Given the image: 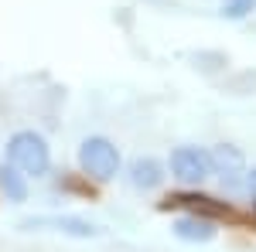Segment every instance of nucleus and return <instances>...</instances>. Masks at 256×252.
Masks as SVG:
<instances>
[{
	"label": "nucleus",
	"instance_id": "obj_10",
	"mask_svg": "<svg viewBox=\"0 0 256 252\" xmlns=\"http://www.w3.org/2000/svg\"><path fill=\"white\" fill-rule=\"evenodd\" d=\"M250 10H256V0H226V7H222V14H226L229 20L246 17Z\"/></svg>",
	"mask_w": 256,
	"mask_h": 252
},
{
	"label": "nucleus",
	"instance_id": "obj_4",
	"mask_svg": "<svg viewBox=\"0 0 256 252\" xmlns=\"http://www.w3.org/2000/svg\"><path fill=\"white\" fill-rule=\"evenodd\" d=\"M171 171H174L178 181L184 184H198L212 174V164H208V154L198 150V147H178L171 154Z\"/></svg>",
	"mask_w": 256,
	"mask_h": 252
},
{
	"label": "nucleus",
	"instance_id": "obj_2",
	"mask_svg": "<svg viewBox=\"0 0 256 252\" xmlns=\"http://www.w3.org/2000/svg\"><path fill=\"white\" fill-rule=\"evenodd\" d=\"M79 164L92 181H110V177H116V171H120V154H116V147H113L110 140L89 136L79 147Z\"/></svg>",
	"mask_w": 256,
	"mask_h": 252
},
{
	"label": "nucleus",
	"instance_id": "obj_1",
	"mask_svg": "<svg viewBox=\"0 0 256 252\" xmlns=\"http://www.w3.org/2000/svg\"><path fill=\"white\" fill-rule=\"evenodd\" d=\"M7 157H10V164H14L18 171H24V174H31V177H41L44 171H48V164H52L48 143H44L38 133H31V130L10 136Z\"/></svg>",
	"mask_w": 256,
	"mask_h": 252
},
{
	"label": "nucleus",
	"instance_id": "obj_6",
	"mask_svg": "<svg viewBox=\"0 0 256 252\" xmlns=\"http://www.w3.org/2000/svg\"><path fill=\"white\" fill-rule=\"evenodd\" d=\"M208 164H212V171H218L222 174V181H236V174H242L246 171V160H242V154H239L236 147H216L212 154H208Z\"/></svg>",
	"mask_w": 256,
	"mask_h": 252
},
{
	"label": "nucleus",
	"instance_id": "obj_3",
	"mask_svg": "<svg viewBox=\"0 0 256 252\" xmlns=\"http://www.w3.org/2000/svg\"><path fill=\"white\" fill-rule=\"evenodd\" d=\"M20 229H28V232H34V229H41V232H62V235H76V239L99 235L96 225H89L82 218H72V215H34V218H24Z\"/></svg>",
	"mask_w": 256,
	"mask_h": 252
},
{
	"label": "nucleus",
	"instance_id": "obj_9",
	"mask_svg": "<svg viewBox=\"0 0 256 252\" xmlns=\"http://www.w3.org/2000/svg\"><path fill=\"white\" fill-rule=\"evenodd\" d=\"M0 184H4V191H7L10 201H24L28 198V188H24V181H20V174L14 167H4L0 171Z\"/></svg>",
	"mask_w": 256,
	"mask_h": 252
},
{
	"label": "nucleus",
	"instance_id": "obj_11",
	"mask_svg": "<svg viewBox=\"0 0 256 252\" xmlns=\"http://www.w3.org/2000/svg\"><path fill=\"white\" fill-rule=\"evenodd\" d=\"M246 188H250V194H253V201H256V171L246 174Z\"/></svg>",
	"mask_w": 256,
	"mask_h": 252
},
{
	"label": "nucleus",
	"instance_id": "obj_7",
	"mask_svg": "<svg viewBox=\"0 0 256 252\" xmlns=\"http://www.w3.org/2000/svg\"><path fill=\"white\" fill-rule=\"evenodd\" d=\"M160 181H164V171H160L158 160L137 157V160L130 164V184H134L137 191H150V188H158Z\"/></svg>",
	"mask_w": 256,
	"mask_h": 252
},
{
	"label": "nucleus",
	"instance_id": "obj_5",
	"mask_svg": "<svg viewBox=\"0 0 256 252\" xmlns=\"http://www.w3.org/2000/svg\"><path fill=\"white\" fill-rule=\"evenodd\" d=\"M174 235L181 242H212L216 239V225L205 215H184L174 222Z\"/></svg>",
	"mask_w": 256,
	"mask_h": 252
},
{
	"label": "nucleus",
	"instance_id": "obj_8",
	"mask_svg": "<svg viewBox=\"0 0 256 252\" xmlns=\"http://www.w3.org/2000/svg\"><path fill=\"white\" fill-rule=\"evenodd\" d=\"M164 208H192L195 215H226L229 212L226 205H216L212 198H202V194H174V198H168Z\"/></svg>",
	"mask_w": 256,
	"mask_h": 252
}]
</instances>
